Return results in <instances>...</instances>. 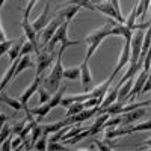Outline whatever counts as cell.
Instances as JSON below:
<instances>
[{
    "label": "cell",
    "mask_w": 151,
    "mask_h": 151,
    "mask_svg": "<svg viewBox=\"0 0 151 151\" xmlns=\"http://www.w3.org/2000/svg\"><path fill=\"white\" fill-rule=\"evenodd\" d=\"M118 21L116 20H113V18H109L103 26H100L98 29L92 30L89 35H88L85 38V42L88 45V50H86V55H85V59L86 60H89L91 56L97 52V48L100 47V44H101L107 36H110V32H112V27L115 26Z\"/></svg>",
    "instance_id": "cell-1"
},
{
    "label": "cell",
    "mask_w": 151,
    "mask_h": 151,
    "mask_svg": "<svg viewBox=\"0 0 151 151\" xmlns=\"http://www.w3.org/2000/svg\"><path fill=\"white\" fill-rule=\"evenodd\" d=\"M64 52H65V50L59 48L58 56H56V62L52 65V71H50V74L44 79V86L52 94H55L59 89L60 80L64 79V70L65 68H64V65H62V55H64Z\"/></svg>",
    "instance_id": "cell-2"
},
{
    "label": "cell",
    "mask_w": 151,
    "mask_h": 151,
    "mask_svg": "<svg viewBox=\"0 0 151 151\" xmlns=\"http://www.w3.org/2000/svg\"><path fill=\"white\" fill-rule=\"evenodd\" d=\"M55 62V52H48L45 47L41 48V52L36 55V76L44 74L47 68H50Z\"/></svg>",
    "instance_id": "cell-3"
},
{
    "label": "cell",
    "mask_w": 151,
    "mask_h": 151,
    "mask_svg": "<svg viewBox=\"0 0 151 151\" xmlns=\"http://www.w3.org/2000/svg\"><path fill=\"white\" fill-rule=\"evenodd\" d=\"M64 21H65L64 15H62L60 12H59L58 17H56V18L53 17V20L50 21V23L47 24V26H45V27L41 30V32H42V38L40 40V42H41V45H42V47H45V45L48 44V41L52 40V36L55 35V32L58 30V27H59V26H60V24L64 23Z\"/></svg>",
    "instance_id": "cell-4"
},
{
    "label": "cell",
    "mask_w": 151,
    "mask_h": 151,
    "mask_svg": "<svg viewBox=\"0 0 151 151\" xmlns=\"http://www.w3.org/2000/svg\"><path fill=\"white\" fill-rule=\"evenodd\" d=\"M144 35H145V30H142V29L133 32V36L130 40V47H132V59H130V62L139 60L141 52H142V44H144Z\"/></svg>",
    "instance_id": "cell-5"
},
{
    "label": "cell",
    "mask_w": 151,
    "mask_h": 151,
    "mask_svg": "<svg viewBox=\"0 0 151 151\" xmlns=\"http://www.w3.org/2000/svg\"><path fill=\"white\" fill-rule=\"evenodd\" d=\"M21 27L24 30V35H26L27 38V41H30L33 45H35V53L38 55L41 52V42H40V33H38L33 26H32V23L29 21V18H23L21 21Z\"/></svg>",
    "instance_id": "cell-6"
},
{
    "label": "cell",
    "mask_w": 151,
    "mask_h": 151,
    "mask_svg": "<svg viewBox=\"0 0 151 151\" xmlns=\"http://www.w3.org/2000/svg\"><path fill=\"white\" fill-rule=\"evenodd\" d=\"M130 59H132V47H130V40H125L122 50L119 53L118 58V64L115 65V70L112 71V76H116L124 67H127V64H130Z\"/></svg>",
    "instance_id": "cell-7"
},
{
    "label": "cell",
    "mask_w": 151,
    "mask_h": 151,
    "mask_svg": "<svg viewBox=\"0 0 151 151\" xmlns=\"http://www.w3.org/2000/svg\"><path fill=\"white\" fill-rule=\"evenodd\" d=\"M68 27H70V21H67V20L58 27V30H56L55 35L52 36V40H50L48 44L45 45V48L48 50V52H53V50H55V45L59 44V42H62V41H64L65 38L68 36Z\"/></svg>",
    "instance_id": "cell-8"
},
{
    "label": "cell",
    "mask_w": 151,
    "mask_h": 151,
    "mask_svg": "<svg viewBox=\"0 0 151 151\" xmlns=\"http://www.w3.org/2000/svg\"><path fill=\"white\" fill-rule=\"evenodd\" d=\"M148 76H150V73L145 71V70H142L141 73L136 74V79H134V83H133L132 91H130V94H129L127 101H133V100H134L137 95H141L142 88H144V85H145V80L148 79Z\"/></svg>",
    "instance_id": "cell-9"
},
{
    "label": "cell",
    "mask_w": 151,
    "mask_h": 151,
    "mask_svg": "<svg viewBox=\"0 0 151 151\" xmlns=\"http://www.w3.org/2000/svg\"><path fill=\"white\" fill-rule=\"evenodd\" d=\"M95 11H98V12H101V14L107 15L109 18L116 20L118 23H122V24L125 23V18L115 11L113 5L110 3V0H109V2H100V3H97V5H95Z\"/></svg>",
    "instance_id": "cell-10"
},
{
    "label": "cell",
    "mask_w": 151,
    "mask_h": 151,
    "mask_svg": "<svg viewBox=\"0 0 151 151\" xmlns=\"http://www.w3.org/2000/svg\"><path fill=\"white\" fill-rule=\"evenodd\" d=\"M41 85H42V79H41V76H35L33 82L26 88V91H24V92L21 94L20 100H21V103L24 104V110H29V107H27V101H29V98H30L33 94H36V92H38V89H40V86H41Z\"/></svg>",
    "instance_id": "cell-11"
},
{
    "label": "cell",
    "mask_w": 151,
    "mask_h": 151,
    "mask_svg": "<svg viewBox=\"0 0 151 151\" xmlns=\"http://www.w3.org/2000/svg\"><path fill=\"white\" fill-rule=\"evenodd\" d=\"M80 80L83 85V89L89 91L91 85H92V74H91V68H89V60H86V59H83L80 64Z\"/></svg>",
    "instance_id": "cell-12"
},
{
    "label": "cell",
    "mask_w": 151,
    "mask_h": 151,
    "mask_svg": "<svg viewBox=\"0 0 151 151\" xmlns=\"http://www.w3.org/2000/svg\"><path fill=\"white\" fill-rule=\"evenodd\" d=\"M48 21H52V20H50V3H45L42 12L38 15L36 20L32 21V26H33V29H35L36 32H41V30L47 26V24H48Z\"/></svg>",
    "instance_id": "cell-13"
},
{
    "label": "cell",
    "mask_w": 151,
    "mask_h": 151,
    "mask_svg": "<svg viewBox=\"0 0 151 151\" xmlns=\"http://www.w3.org/2000/svg\"><path fill=\"white\" fill-rule=\"evenodd\" d=\"M122 115H124V121H122V124H125V125H132L133 122H136L139 118H144V116L147 115V109H145V106H142V107H136V109H133V110H129V112L122 113Z\"/></svg>",
    "instance_id": "cell-14"
},
{
    "label": "cell",
    "mask_w": 151,
    "mask_h": 151,
    "mask_svg": "<svg viewBox=\"0 0 151 151\" xmlns=\"http://www.w3.org/2000/svg\"><path fill=\"white\" fill-rule=\"evenodd\" d=\"M113 79H115V76H109V79L107 80H104L103 83H100L97 88H94V89L91 91V95L92 97H95V98H100L103 101V98H104V95H106V92L109 91V88L112 86V82H113Z\"/></svg>",
    "instance_id": "cell-15"
},
{
    "label": "cell",
    "mask_w": 151,
    "mask_h": 151,
    "mask_svg": "<svg viewBox=\"0 0 151 151\" xmlns=\"http://www.w3.org/2000/svg\"><path fill=\"white\" fill-rule=\"evenodd\" d=\"M0 103H5L6 106L12 107L15 112H20V110L24 109V104L21 103V100H17V98H14V97H11V95L5 94L3 91L0 92Z\"/></svg>",
    "instance_id": "cell-16"
},
{
    "label": "cell",
    "mask_w": 151,
    "mask_h": 151,
    "mask_svg": "<svg viewBox=\"0 0 151 151\" xmlns=\"http://www.w3.org/2000/svg\"><path fill=\"white\" fill-rule=\"evenodd\" d=\"M118 91H119V85L118 83L115 85V88H109V91L106 92L101 104H100V109H104V107L110 106L112 103H115L118 100Z\"/></svg>",
    "instance_id": "cell-17"
},
{
    "label": "cell",
    "mask_w": 151,
    "mask_h": 151,
    "mask_svg": "<svg viewBox=\"0 0 151 151\" xmlns=\"http://www.w3.org/2000/svg\"><path fill=\"white\" fill-rule=\"evenodd\" d=\"M110 116H112V115H110V113H107V112L100 113L98 118L94 121V124L89 127V130H91V136L97 134L98 132H101V130H103V127H104V124H106V121H107Z\"/></svg>",
    "instance_id": "cell-18"
},
{
    "label": "cell",
    "mask_w": 151,
    "mask_h": 151,
    "mask_svg": "<svg viewBox=\"0 0 151 151\" xmlns=\"http://www.w3.org/2000/svg\"><path fill=\"white\" fill-rule=\"evenodd\" d=\"M17 65H18V59L17 60H14L11 64V67L5 71V74H3V77H2V80H0V86H2V91L5 89V88L8 86V83L15 77V70H17Z\"/></svg>",
    "instance_id": "cell-19"
},
{
    "label": "cell",
    "mask_w": 151,
    "mask_h": 151,
    "mask_svg": "<svg viewBox=\"0 0 151 151\" xmlns=\"http://www.w3.org/2000/svg\"><path fill=\"white\" fill-rule=\"evenodd\" d=\"M27 68H36V64L32 60L30 55H26V56H23L18 59V65H17V70H15V76H18L20 73H23L24 70H27Z\"/></svg>",
    "instance_id": "cell-20"
},
{
    "label": "cell",
    "mask_w": 151,
    "mask_h": 151,
    "mask_svg": "<svg viewBox=\"0 0 151 151\" xmlns=\"http://www.w3.org/2000/svg\"><path fill=\"white\" fill-rule=\"evenodd\" d=\"M68 5H77V6H80V8H85V9L95 11V5L91 2V0H65L64 3L58 5V9L64 8V6H68Z\"/></svg>",
    "instance_id": "cell-21"
},
{
    "label": "cell",
    "mask_w": 151,
    "mask_h": 151,
    "mask_svg": "<svg viewBox=\"0 0 151 151\" xmlns=\"http://www.w3.org/2000/svg\"><path fill=\"white\" fill-rule=\"evenodd\" d=\"M67 125H70V124H68L67 119L64 118V119H60V121H56V122H52V124L42 125V132H44L45 134H50V133H55V132H58V130H60V129L67 127Z\"/></svg>",
    "instance_id": "cell-22"
},
{
    "label": "cell",
    "mask_w": 151,
    "mask_h": 151,
    "mask_svg": "<svg viewBox=\"0 0 151 151\" xmlns=\"http://www.w3.org/2000/svg\"><path fill=\"white\" fill-rule=\"evenodd\" d=\"M52 110V107H50V104L48 103H44V104H40L38 107H33V109H30V113L33 116H36V119L38 121H41L42 118H45L47 115H48V112Z\"/></svg>",
    "instance_id": "cell-23"
},
{
    "label": "cell",
    "mask_w": 151,
    "mask_h": 151,
    "mask_svg": "<svg viewBox=\"0 0 151 151\" xmlns=\"http://www.w3.org/2000/svg\"><path fill=\"white\" fill-rule=\"evenodd\" d=\"M65 9H62L60 11V14L64 15V18L67 20V21H73V18L77 15V12L80 11V6H77V5H68V6H64Z\"/></svg>",
    "instance_id": "cell-24"
},
{
    "label": "cell",
    "mask_w": 151,
    "mask_h": 151,
    "mask_svg": "<svg viewBox=\"0 0 151 151\" xmlns=\"http://www.w3.org/2000/svg\"><path fill=\"white\" fill-rule=\"evenodd\" d=\"M23 44H24V40H23V38H20V40H18L17 42H14V44L11 45L9 52H8L11 62H14V60H17V59H18V56H20V52H21V47H23Z\"/></svg>",
    "instance_id": "cell-25"
},
{
    "label": "cell",
    "mask_w": 151,
    "mask_h": 151,
    "mask_svg": "<svg viewBox=\"0 0 151 151\" xmlns=\"http://www.w3.org/2000/svg\"><path fill=\"white\" fill-rule=\"evenodd\" d=\"M65 91H67V88H65V86H62V88H59V89L55 92V95H52V98H50V101H48L50 107L53 109V107H56V106H59V104H60L62 98H64Z\"/></svg>",
    "instance_id": "cell-26"
},
{
    "label": "cell",
    "mask_w": 151,
    "mask_h": 151,
    "mask_svg": "<svg viewBox=\"0 0 151 151\" xmlns=\"http://www.w3.org/2000/svg\"><path fill=\"white\" fill-rule=\"evenodd\" d=\"M80 77V65L79 67H70L64 70V79L67 80H77Z\"/></svg>",
    "instance_id": "cell-27"
},
{
    "label": "cell",
    "mask_w": 151,
    "mask_h": 151,
    "mask_svg": "<svg viewBox=\"0 0 151 151\" xmlns=\"http://www.w3.org/2000/svg\"><path fill=\"white\" fill-rule=\"evenodd\" d=\"M42 125H40V122H36L33 127H32V132H30V147L33 148V144L40 139V137L42 136Z\"/></svg>",
    "instance_id": "cell-28"
},
{
    "label": "cell",
    "mask_w": 151,
    "mask_h": 151,
    "mask_svg": "<svg viewBox=\"0 0 151 151\" xmlns=\"http://www.w3.org/2000/svg\"><path fill=\"white\" fill-rule=\"evenodd\" d=\"M88 136H91V130H89V129H85V130L80 132L79 134H76V136L70 137V139H67V141H64V142H65V144H77V142L85 141Z\"/></svg>",
    "instance_id": "cell-29"
},
{
    "label": "cell",
    "mask_w": 151,
    "mask_h": 151,
    "mask_svg": "<svg viewBox=\"0 0 151 151\" xmlns=\"http://www.w3.org/2000/svg\"><path fill=\"white\" fill-rule=\"evenodd\" d=\"M136 18H137V5H134L133 8H132V11H130V14H129V17H127V20H125V26H127L129 29H132V30H134V24H136Z\"/></svg>",
    "instance_id": "cell-30"
},
{
    "label": "cell",
    "mask_w": 151,
    "mask_h": 151,
    "mask_svg": "<svg viewBox=\"0 0 151 151\" xmlns=\"http://www.w3.org/2000/svg\"><path fill=\"white\" fill-rule=\"evenodd\" d=\"M122 121H124V115H122V113H119V115H115V118H109L106 121L103 129L104 130L106 129H115V127H118L119 124H122Z\"/></svg>",
    "instance_id": "cell-31"
},
{
    "label": "cell",
    "mask_w": 151,
    "mask_h": 151,
    "mask_svg": "<svg viewBox=\"0 0 151 151\" xmlns=\"http://www.w3.org/2000/svg\"><path fill=\"white\" fill-rule=\"evenodd\" d=\"M38 95H40V104H44V103H48L50 98H52V92H50L45 86H40L38 89Z\"/></svg>",
    "instance_id": "cell-32"
},
{
    "label": "cell",
    "mask_w": 151,
    "mask_h": 151,
    "mask_svg": "<svg viewBox=\"0 0 151 151\" xmlns=\"http://www.w3.org/2000/svg\"><path fill=\"white\" fill-rule=\"evenodd\" d=\"M83 109H85L83 101L82 103H73L71 106L67 107V115L65 116H74V115H77V113H80Z\"/></svg>",
    "instance_id": "cell-33"
},
{
    "label": "cell",
    "mask_w": 151,
    "mask_h": 151,
    "mask_svg": "<svg viewBox=\"0 0 151 151\" xmlns=\"http://www.w3.org/2000/svg\"><path fill=\"white\" fill-rule=\"evenodd\" d=\"M32 53H35V45H33L30 41H24V44H23V47H21V52H20L18 59L23 58V56H26V55H32Z\"/></svg>",
    "instance_id": "cell-34"
},
{
    "label": "cell",
    "mask_w": 151,
    "mask_h": 151,
    "mask_svg": "<svg viewBox=\"0 0 151 151\" xmlns=\"http://www.w3.org/2000/svg\"><path fill=\"white\" fill-rule=\"evenodd\" d=\"M47 144H48V134L42 133V136L33 144V150H47Z\"/></svg>",
    "instance_id": "cell-35"
},
{
    "label": "cell",
    "mask_w": 151,
    "mask_h": 151,
    "mask_svg": "<svg viewBox=\"0 0 151 151\" xmlns=\"http://www.w3.org/2000/svg\"><path fill=\"white\" fill-rule=\"evenodd\" d=\"M132 132L136 133V132H148L151 130V119L145 121V122H141V124H136V125H132Z\"/></svg>",
    "instance_id": "cell-36"
},
{
    "label": "cell",
    "mask_w": 151,
    "mask_h": 151,
    "mask_svg": "<svg viewBox=\"0 0 151 151\" xmlns=\"http://www.w3.org/2000/svg\"><path fill=\"white\" fill-rule=\"evenodd\" d=\"M47 150H52V151H62V150H67V147L64 144H60V141H48L47 144Z\"/></svg>",
    "instance_id": "cell-37"
},
{
    "label": "cell",
    "mask_w": 151,
    "mask_h": 151,
    "mask_svg": "<svg viewBox=\"0 0 151 151\" xmlns=\"http://www.w3.org/2000/svg\"><path fill=\"white\" fill-rule=\"evenodd\" d=\"M11 133H12V127H11V125L6 122V124L3 125V129L0 130V144H3V141L6 139V137H8Z\"/></svg>",
    "instance_id": "cell-38"
},
{
    "label": "cell",
    "mask_w": 151,
    "mask_h": 151,
    "mask_svg": "<svg viewBox=\"0 0 151 151\" xmlns=\"http://www.w3.org/2000/svg\"><path fill=\"white\" fill-rule=\"evenodd\" d=\"M26 124H27V118L24 119V121H17L14 125H12V134H20Z\"/></svg>",
    "instance_id": "cell-39"
},
{
    "label": "cell",
    "mask_w": 151,
    "mask_h": 151,
    "mask_svg": "<svg viewBox=\"0 0 151 151\" xmlns=\"http://www.w3.org/2000/svg\"><path fill=\"white\" fill-rule=\"evenodd\" d=\"M12 44H14V41H12V40H5L3 42H0V58H2L5 53L9 52V48H11Z\"/></svg>",
    "instance_id": "cell-40"
},
{
    "label": "cell",
    "mask_w": 151,
    "mask_h": 151,
    "mask_svg": "<svg viewBox=\"0 0 151 151\" xmlns=\"http://www.w3.org/2000/svg\"><path fill=\"white\" fill-rule=\"evenodd\" d=\"M38 3V0H29L27 2V5H26V8H24V12H23V18H29V15H30V12L33 11V8H35V5Z\"/></svg>",
    "instance_id": "cell-41"
},
{
    "label": "cell",
    "mask_w": 151,
    "mask_h": 151,
    "mask_svg": "<svg viewBox=\"0 0 151 151\" xmlns=\"http://www.w3.org/2000/svg\"><path fill=\"white\" fill-rule=\"evenodd\" d=\"M15 134H9L8 137H6V139L3 141V144H2V150L3 151H9V150H12V137H14Z\"/></svg>",
    "instance_id": "cell-42"
},
{
    "label": "cell",
    "mask_w": 151,
    "mask_h": 151,
    "mask_svg": "<svg viewBox=\"0 0 151 151\" xmlns=\"http://www.w3.org/2000/svg\"><path fill=\"white\" fill-rule=\"evenodd\" d=\"M21 144H23V139L18 134H15V137H12V150H18V147Z\"/></svg>",
    "instance_id": "cell-43"
},
{
    "label": "cell",
    "mask_w": 151,
    "mask_h": 151,
    "mask_svg": "<svg viewBox=\"0 0 151 151\" xmlns=\"http://www.w3.org/2000/svg\"><path fill=\"white\" fill-rule=\"evenodd\" d=\"M151 91V74L148 76V79L145 80V85H144V88H142V92L141 94H147V92H150Z\"/></svg>",
    "instance_id": "cell-44"
},
{
    "label": "cell",
    "mask_w": 151,
    "mask_h": 151,
    "mask_svg": "<svg viewBox=\"0 0 151 151\" xmlns=\"http://www.w3.org/2000/svg\"><path fill=\"white\" fill-rule=\"evenodd\" d=\"M110 3L113 5V8H115V11L118 12V14H121V5H119V0H110ZM122 15V14H121Z\"/></svg>",
    "instance_id": "cell-45"
},
{
    "label": "cell",
    "mask_w": 151,
    "mask_h": 151,
    "mask_svg": "<svg viewBox=\"0 0 151 151\" xmlns=\"http://www.w3.org/2000/svg\"><path fill=\"white\" fill-rule=\"evenodd\" d=\"M8 118H9V116H6L5 113H0V130H2L3 125L8 122Z\"/></svg>",
    "instance_id": "cell-46"
},
{
    "label": "cell",
    "mask_w": 151,
    "mask_h": 151,
    "mask_svg": "<svg viewBox=\"0 0 151 151\" xmlns=\"http://www.w3.org/2000/svg\"><path fill=\"white\" fill-rule=\"evenodd\" d=\"M6 40V33H5V29L2 26V18H0V42H3Z\"/></svg>",
    "instance_id": "cell-47"
},
{
    "label": "cell",
    "mask_w": 151,
    "mask_h": 151,
    "mask_svg": "<svg viewBox=\"0 0 151 151\" xmlns=\"http://www.w3.org/2000/svg\"><path fill=\"white\" fill-rule=\"evenodd\" d=\"M137 148H148V150H151V137H150V139H147V141H144V145L137 147Z\"/></svg>",
    "instance_id": "cell-48"
},
{
    "label": "cell",
    "mask_w": 151,
    "mask_h": 151,
    "mask_svg": "<svg viewBox=\"0 0 151 151\" xmlns=\"http://www.w3.org/2000/svg\"><path fill=\"white\" fill-rule=\"evenodd\" d=\"M91 2H92L94 5H97V3H100V2H101V0H91Z\"/></svg>",
    "instance_id": "cell-49"
},
{
    "label": "cell",
    "mask_w": 151,
    "mask_h": 151,
    "mask_svg": "<svg viewBox=\"0 0 151 151\" xmlns=\"http://www.w3.org/2000/svg\"><path fill=\"white\" fill-rule=\"evenodd\" d=\"M6 2V0H0V9H2V6H3V3Z\"/></svg>",
    "instance_id": "cell-50"
},
{
    "label": "cell",
    "mask_w": 151,
    "mask_h": 151,
    "mask_svg": "<svg viewBox=\"0 0 151 151\" xmlns=\"http://www.w3.org/2000/svg\"><path fill=\"white\" fill-rule=\"evenodd\" d=\"M148 106H151V98L148 100Z\"/></svg>",
    "instance_id": "cell-51"
},
{
    "label": "cell",
    "mask_w": 151,
    "mask_h": 151,
    "mask_svg": "<svg viewBox=\"0 0 151 151\" xmlns=\"http://www.w3.org/2000/svg\"><path fill=\"white\" fill-rule=\"evenodd\" d=\"M0 92H2V86H0Z\"/></svg>",
    "instance_id": "cell-52"
},
{
    "label": "cell",
    "mask_w": 151,
    "mask_h": 151,
    "mask_svg": "<svg viewBox=\"0 0 151 151\" xmlns=\"http://www.w3.org/2000/svg\"><path fill=\"white\" fill-rule=\"evenodd\" d=\"M150 74H151V67H150Z\"/></svg>",
    "instance_id": "cell-53"
}]
</instances>
